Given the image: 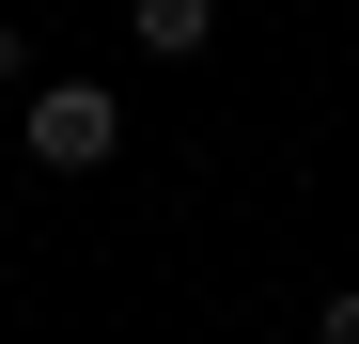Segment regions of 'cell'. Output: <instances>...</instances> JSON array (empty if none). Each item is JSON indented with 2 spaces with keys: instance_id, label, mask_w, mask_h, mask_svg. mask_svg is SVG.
I'll return each instance as SVG.
<instances>
[{
  "instance_id": "cell-4",
  "label": "cell",
  "mask_w": 359,
  "mask_h": 344,
  "mask_svg": "<svg viewBox=\"0 0 359 344\" xmlns=\"http://www.w3.org/2000/svg\"><path fill=\"white\" fill-rule=\"evenodd\" d=\"M0 94H32V47H16V32H0Z\"/></svg>"
},
{
  "instance_id": "cell-3",
  "label": "cell",
  "mask_w": 359,
  "mask_h": 344,
  "mask_svg": "<svg viewBox=\"0 0 359 344\" xmlns=\"http://www.w3.org/2000/svg\"><path fill=\"white\" fill-rule=\"evenodd\" d=\"M313 344H359V282H328V298H313Z\"/></svg>"
},
{
  "instance_id": "cell-1",
  "label": "cell",
  "mask_w": 359,
  "mask_h": 344,
  "mask_svg": "<svg viewBox=\"0 0 359 344\" xmlns=\"http://www.w3.org/2000/svg\"><path fill=\"white\" fill-rule=\"evenodd\" d=\"M16 141H32V172H109L126 94H109V79H32V94H16Z\"/></svg>"
},
{
  "instance_id": "cell-2",
  "label": "cell",
  "mask_w": 359,
  "mask_h": 344,
  "mask_svg": "<svg viewBox=\"0 0 359 344\" xmlns=\"http://www.w3.org/2000/svg\"><path fill=\"white\" fill-rule=\"evenodd\" d=\"M126 47H141V63H203V47H219V0H126Z\"/></svg>"
}]
</instances>
